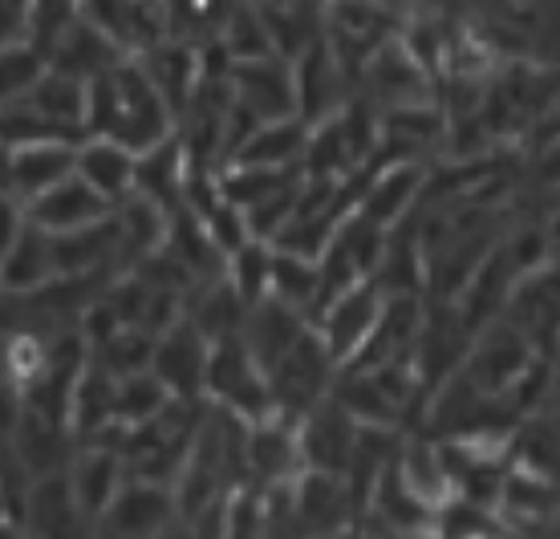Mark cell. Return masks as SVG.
I'll use <instances>...</instances> for the list:
<instances>
[{
    "mask_svg": "<svg viewBox=\"0 0 560 539\" xmlns=\"http://www.w3.org/2000/svg\"><path fill=\"white\" fill-rule=\"evenodd\" d=\"M545 353L533 345V337L520 329L512 317H495L491 325L471 337V349L463 358V374L471 377L488 398H508L516 394L528 377L545 365Z\"/></svg>",
    "mask_w": 560,
    "mask_h": 539,
    "instance_id": "cell-1",
    "label": "cell"
},
{
    "mask_svg": "<svg viewBox=\"0 0 560 539\" xmlns=\"http://www.w3.org/2000/svg\"><path fill=\"white\" fill-rule=\"evenodd\" d=\"M203 398L224 406L232 414L260 422V418L277 414L272 401V377H268L265 361L256 358L253 345L244 337H224L211 341L208 382H203Z\"/></svg>",
    "mask_w": 560,
    "mask_h": 539,
    "instance_id": "cell-2",
    "label": "cell"
},
{
    "mask_svg": "<svg viewBox=\"0 0 560 539\" xmlns=\"http://www.w3.org/2000/svg\"><path fill=\"white\" fill-rule=\"evenodd\" d=\"M337 374H341L337 358L329 353V345H325V337L317 332V325H308V329L296 337V345L268 370L277 414L293 418V422L301 414H308L317 401L329 398Z\"/></svg>",
    "mask_w": 560,
    "mask_h": 539,
    "instance_id": "cell-3",
    "label": "cell"
},
{
    "mask_svg": "<svg viewBox=\"0 0 560 539\" xmlns=\"http://www.w3.org/2000/svg\"><path fill=\"white\" fill-rule=\"evenodd\" d=\"M398 33L402 28H398L390 0H325V42L353 85L365 61Z\"/></svg>",
    "mask_w": 560,
    "mask_h": 539,
    "instance_id": "cell-4",
    "label": "cell"
},
{
    "mask_svg": "<svg viewBox=\"0 0 560 539\" xmlns=\"http://www.w3.org/2000/svg\"><path fill=\"white\" fill-rule=\"evenodd\" d=\"M434 85H439V78L410 54L402 33H398L362 66L353 94L374 102L378 110H394V106H410V102H431Z\"/></svg>",
    "mask_w": 560,
    "mask_h": 539,
    "instance_id": "cell-5",
    "label": "cell"
},
{
    "mask_svg": "<svg viewBox=\"0 0 560 539\" xmlns=\"http://www.w3.org/2000/svg\"><path fill=\"white\" fill-rule=\"evenodd\" d=\"M382 308H386V289H382L378 280H358L350 289H341L329 301V305L317 308V332L325 337V345L329 353L337 358V365H346V361L358 358V349L370 341V332L378 325Z\"/></svg>",
    "mask_w": 560,
    "mask_h": 539,
    "instance_id": "cell-6",
    "label": "cell"
},
{
    "mask_svg": "<svg viewBox=\"0 0 560 539\" xmlns=\"http://www.w3.org/2000/svg\"><path fill=\"white\" fill-rule=\"evenodd\" d=\"M228 78H232V94H236L240 110H248L260 122L296 118V73L289 57H240L228 66Z\"/></svg>",
    "mask_w": 560,
    "mask_h": 539,
    "instance_id": "cell-7",
    "label": "cell"
},
{
    "mask_svg": "<svg viewBox=\"0 0 560 539\" xmlns=\"http://www.w3.org/2000/svg\"><path fill=\"white\" fill-rule=\"evenodd\" d=\"M82 16L127 57H142L171 37L167 0H85Z\"/></svg>",
    "mask_w": 560,
    "mask_h": 539,
    "instance_id": "cell-8",
    "label": "cell"
},
{
    "mask_svg": "<svg viewBox=\"0 0 560 539\" xmlns=\"http://www.w3.org/2000/svg\"><path fill=\"white\" fill-rule=\"evenodd\" d=\"M358 434L362 422L337 406L334 398L317 401L308 414L296 418V438H301V455H305V470H334L346 474L358 450Z\"/></svg>",
    "mask_w": 560,
    "mask_h": 539,
    "instance_id": "cell-9",
    "label": "cell"
},
{
    "mask_svg": "<svg viewBox=\"0 0 560 539\" xmlns=\"http://www.w3.org/2000/svg\"><path fill=\"white\" fill-rule=\"evenodd\" d=\"M78 147L70 139H45V142H21V147H4L9 151V175H4V199L16 203H33L37 195L49 187L66 183L78 175Z\"/></svg>",
    "mask_w": 560,
    "mask_h": 539,
    "instance_id": "cell-10",
    "label": "cell"
},
{
    "mask_svg": "<svg viewBox=\"0 0 560 539\" xmlns=\"http://www.w3.org/2000/svg\"><path fill=\"white\" fill-rule=\"evenodd\" d=\"M179 519V495L171 483H154L130 474L122 491L114 495L106 515L98 519V531L110 536H159Z\"/></svg>",
    "mask_w": 560,
    "mask_h": 539,
    "instance_id": "cell-11",
    "label": "cell"
},
{
    "mask_svg": "<svg viewBox=\"0 0 560 539\" xmlns=\"http://www.w3.org/2000/svg\"><path fill=\"white\" fill-rule=\"evenodd\" d=\"M293 73H296V114H301L308 126L334 118V114L353 97L350 73L341 70V61L334 57V49H329L325 37L317 45H308L305 54L296 57Z\"/></svg>",
    "mask_w": 560,
    "mask_h": 539,
    "instance_id": "cell-12",
    "label": "cell"
},
{
    "mask_svg": "<svg viewBox=\"0 0 560 539\" xmlns=\"http://www.w3.org/2000/svg\"><path fill=\"white\" fill-rule=\"evenodd\" d=\"M211 341L203 337L191 317L175 320L154 349V374L167 382L175 398H203V382H208Z\"/></svg>",
    "mask_w": 560,
    "mask_h": 539,
    "instance_id": "cell-13",
    "label": "cell"
},
{
    "mask_svg": "<svg viewBox=\"0 0 560 539\" xmlns=\"http://www.w3.org/2000/svg\"><path fill=\"white\" fill-rule=\"evenodd\" d=\"M70 479L73 491H78V503H82V515L90 519V527H98L114 495L130 479V467L114 443H82L70 462Z\"/></svg>",
    "mask_w": 560,
    "mask_h": 539,
    "instance_id": "cell-14",
    "label": "cell"
},
{
    "mask_svg": "<svg viewBox=\"0 0 560 539\" xmlns=\"http://www.w3.org/2000/svg\"><path fill=\"white\" fill-rule=\"evenodd\" d=\"M358 519V499L346 474L301 470L296 474V531H346Z\"/></svg>",
    "mask_w": 560,
    "mask_h": 539,
    "instance_id": "cell-15",
    "label": "cell"
},
{
    "mask_svg": "<svg viewBox=\"0 0 560 539\" xmlns=\"http://www.w3.org/2000/svg\"><path fill=\"white\" fill-rule=\"evenodd\" d=\"M301 470H305V455H301L293 418L272 414L248 426V479L253 483H284V479H296Z\"/></svg>",
    "mask_w": 560,
    "mask_h": 539,
    "instance_id": "cell-16",
    "label": "cell"
},
{
    "mask_svg": "<svg viewBox=\"0 0 560 539\" xmlns=\"http://www.w3.org/2000/svg\"><path fill=\"white\" fill-rule=\"evenodd\" d=\"M25 211L37 227L61 235V232H78V227H90V223L106 220L114 211V203L98 187H90L82 175H70L66 183H57V187H49L45 195H37Z\"/></svg>",
    "mask_w": 560,
    "mask_h": 539,
    "instance_id": "cell-17",
    "label": "cell"
},
{
    "mask_svg": "<svg viewBox=\"0 0 560 539\" xmlns=\"http://www.w3.org/2000/svg\"><path fill=\"white\" fill-rule=\"evenodd\" d=\"M45 54H49V66H54V70L73 73V78H82V82H94V78H102V73L114 70V66L127 57L102 28L90 25L85 16L70 21L61 33H54V37L45 42Z\"/></svg>",
    "mask_w": 560,
    "mask_h": 539,
    "instance_id": "cell-18",
    "label": "cell"
},
{
    "mask_svg": "<svg viewBox=\"0 0 560 539\" xmlns=\"http://www.w3.org/2000/svg\"><path fill=\"white\" fill-rule=\"evenodd\" d=\"M78 175H82L90 187H98L114 208L135 191V179H139V154L122 147L118 139H106V134H90L78 147Z\"/></svg>",
    "mask_w": 560,
    "mask_h": 539,
    "instance_id": "cell-19",
    "label": "cell"
},
{
    "mask_svg": "<svg viewBox=\"0 0 560 539\" xmlns=\"http://www.w3.org/2000/svg\"><path fill=\"white\" fill-rule=\"evenodd\" d=\"M82 527H90V519L82 515L70 467L37 474L33 499H28V536H70Z\"/></svg>",
    "mask_w": 560,
    "mask_h": 539,
    "instance_id": "cell-20",
    "label": "cell"
},
{
    "mask_svg": "<svg viewBox=\"0 0 560 539\" xmlns=\"http://www.w3.org/2000/svg\"><path fill=\"white\" fill-rule=\"evenodd\" d=\"M187 187H191V159H187V147L183 139H167L163 147L139 154V179H135V191L151 195L154 203L175 215V211L187 208Z\"/></svg>",
    "mask_w": 560,
    "mask_h": 539,
    "instance_id": "cell-21",
    "label": "cell"
},
{
    "mask_svg": "<svg viewBox=\"0 0 560 539\" xmlns=\"http://www.w3.org/2000/svg\"><path fill=\"white\" fill-rule=\"evenodd\" d=\"M248 313L253 305L240 296V289L224 277L203 280L191 296H187V317L196 320L208 341H224V337H244L248 329Z\"/></svg>",
    "mask_w": 560,
    "mask_h": 539,
    "instance_id": "cell-22",
    "label": "cell"
},
{
    "mask_svg": "<svg viewBox=\"0 0 560 539\" xmlns=\"http://www.w3.org/2000/svg\"><path fill=\"white\" fill-rule=\"evenodd\" d=\"M308 130L313 126L296 114V118H277V122H260L240 142V151L228 163H256V166H284V171H301L308 147Z\"/></svg>",
    "mask_w": 560,
    "mask_h": 539,
    "instance_id": "cell-23",
    "label": "cell"
},
{
    "mask_svg": "<svg viewBox=\"0 0 560 539\" xmlns=\"http://www.w3.org/2000/svg\"><path fill=\"white\" fill-rule=\"evenodd\" d=\"M313 320L301 313V308L284 305L277 296H268L248 313V329H244V341L253 345V353L265 361V370H272L289 349L296 345V337L308 329Z\"/></svg>",
    "mask_w": 560,
    "mask_h": 539,
    "instance_id": "cell-24",
    "label": "cell"
},
{
    "mask_svg": "<svg viewBox=\"0 0 560 539\" xmlns=\"http://www.w3.org/2000/svg\"><path fill=\"white\" fill-rule=\"evenodd\" d=\"M398 470L415 495L427 503V507H443L451 495H455V474H451L447 450L443 443H431V438H407L402 450H398Z\"/></svg>",
    "mask_w": 560,
    "mask_h": 539,
    "instance_id": "cell-25",
    "label": "cell"
},
{
    "mask_svg": "<svg viewBox=\"0 0 560 539\" xmlns=\"http://www.w3.org/2000/svg\"><path fill=\"white\" fill-rule=\"evenodd\" d=\"M16 102H28L37 114L45 118H54V122L70 126V130H82L85 134V110H90V82L82 78H73V73H61L49 66L42 82L33 85L25 97H16Z\"/></svg>",
    "mask_w": 560,
    "mask_h": 539,
    "instance_id": "cell-26",
    "label": "cell"
},
{
    "mask_svg": "<svg viewBox=\"0 0 560 539\" xmlns=\"http://www.w3.org/2000/svg\"><path fill=\"white\" fill-rule=\"evenodd\" d=\"M220 191L228 203H236L240 211H253L256 203L272 199L277 191L293 187L301 179V171H284V166H256V163H224L215 171Z\"/></svg>",
    "mask_w": 560,
    "mask_h": 539,
    "instance_id": "cell-27",
    "label": "cell"
},
{
    "mask_svg": "<svg viewBox=\"0 0 560 539\" xmlns=\"http://www.w3.org/2000/svg\"><path fill=\"white\" fill-rule=\"evenodd\" d=\"M272 248H277V244H272ZM272 296L284 301V305L301 308L305 317H313L317 305H322V260L301 256V251L277 248V263H272Z\"/></svg>",
    "mask_w": 560,
    "mask_h": 539,
    "instance_id": "cell-28",
    "label": "cell"
},
{
    "mask_svg": "<svg viewBox=\"0 0 560 539\" xmlns=\"http://www.w3.org/2000/svg\"><path fill=\"white\" fill-rule=\"evenodd\" d=\"M154 349H159V337L142 325H122V329L106 337L102 345L90 349V358L98 361L106 374L114 377H130V374H147L154 370Z\"/></svg>",
    "mask_w": 560,
    "mask_h": 539,
    "instance_id": "cell-29",
    "label": "cell"
},
{
    "mask_svg": "<svg viewBox=\"0 0 560 539\" xmlns=\"http://www.w3.org/2000/svg\"><path fill=\"white\" fill-rule=\"evenodd\" d=\"M171 398H175V394H171L167 382L154 374V370L118 377V394H114V418H118V430L142 426V422L159 418L171 406Z\"/></svg>",
    "mask_w": 560,
    "mask_h": 539,
    "instance_id": "cell-30",
    "label": "cell"
},
{
    "mask_svg": "<svg viewBox=\"0 0 560 539\" xmlns=\"http://www.w3.org/2000/svg\"><path fill=\"white\" fill-rule=\"evenodd\" d=\"M272 263H277V248L268 239H244L232 256H228V280L240 289V296L248 305H260L272 296Z\"/></svg>",
    "mask_w": 560,
    "mask_h": 539,
    "instance_id": "cell-31",
    "label": "cell"
},
{
    "mask_svg": "<svg viewBox=\"0 0 560 539\" xmlns=\"http://www.w3.org/2000/svg\"><path fill=\"white\" fill-rule=\"evenodd\" d=\"M49 73V54L33 37H4V102L25 97Z\"/></svg>",
    "mask_w": 560,
    "mask_h": 539,
    "instance_id": "cell-32",
    "label": "cell"
},
{
    "mask_svg": "<svg viewBox=\"0 0 560 539\" xmlns=\"http://www.w3.org/2000/svg\"><path fill=\"white\" fill-rule=\"evenodd\" d=\"M82 4H85V0H33V13H28L25 37H33V42L45 45L54 33H61L70 21H78V16H82Z\"/></svg>",
    "mask_w": 560,
    "mask_h": 539,
    "instance_id": "cell-33",
    "label": "cell"
}]
</instances>
